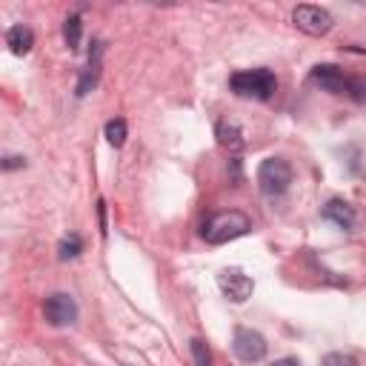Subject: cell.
<instances>
[{"mask_svg":"<svg viewBox=\"0 0 366 366\" xmlns=\"http://www.w3.org/2000/svg\"><path fill=\"white\" fill-rule=\"evenodd\" d=\"M229 89L246 100H269L277 92V77L269 69H246L229 77Z\"/></svg>","mask_w":366,"mask_h":366,"instance_id":"obj_1","label":"cell"},{"mask_svg":"<svg viewBox=\"0 0 366 366\" xmlns=\"http://www.w3.org/2000/svg\"><path fill=\"white\" fill-rule=\"evenodd\" d=\"M249 229H252V220H249L243 212L229 209V212L212 214V217L203 223V237H206V243L220 246V243H229V240L246 234Z\"/></svg>","mask_w":366,"mask_h":366,"instance_id":"obj_2","label":"cell"},{"mask_svg":"<svg viewBox=\"0 0 366 366\" xmlns=\"http://www.w3.org/2000/svg\"><path fill=\"white\" fill-rule=\"evenodd\" d=\"M289 183H292V166H289V160H283V157H266L260 163V169H257V186H260L263 194L277 197V194H283L289 189Z\"/></svg>","mask_w":366,"mask_h":366,"instance_id":"obj_3","label":"cell"},{"mask_svg":"<svg viewBox=\"0 0 366 366\" xmlns=\"http://www.w3.org/2000/svg\"><path fill=\"white\" fill-rule=\"evenodd\" d=\"M292 20H295V26H297L303 34H312V37H323V34H329L332 26H335V17H332L323 6H312V3L295 6Z\"/></svg>","mask_w":366,"mask_h":366,"instance_id":"obj_4","label":"cell"},{"mask_svg":"<svg viewBox=\"0 0 366 366\" xmlns=\"http://www.w3.org/2000/svg\"><path fill=\"white\" fill-rule=\"evenodd\" d=\"M232 349L234 355L243 360V363H257L266 357V337L249 326H237L234 329V340H232Z\"/></svg>","mask_w":366,"mask_h":366,"instance_id":"obj_5","label":"cell"},{"mask_svg":"<svg viewBox=\"0 0 366 366\" xmlns=\"http://www.w3.org/2000/svg\"><path fill=\"white\" fill-rule=\"evenodd\" d=\"M217 286L232 303H246L254 292V280L249 274H243L240 269H223L217 274Z\"/></svg>","mask_w":366,"mask_h":366,"instance_id":"obj_6","label":"cell"},{"mask_svg":"<svg viewBox=\"0 0 366 366\" xmlns=\"http://www.w3.org/2000/svg\"><path fill=\"white\" fill-rule=\"evenodd\" d=\"M43 315H46V320H49L51 326H71V323L77 320V303H74L71 295L54 292V295L46 297Z\"/></svg>","mask_w":366,"mask_h":366,"instance_id":"obj_7","label":"cell"},{"mask_svg":"<svg viewBox=\"0 0 366 366\" xmlns=\"http://www.w3.org/2000/svg\"><path fill=\"white\" fill-rule=\"evenodd\" d=\"M312 83H317V86H320L323 92H329V94H346L349 77H346L337 66H332V63H320V66L312 69Z\"/></svg>","mask_w":366,"mask_h":366,"instance_id":"obj_8","label":"cell"},{"mask_svg":"<svg viewBox=\"0 0 366 366\" xmlns=\"http://www.w3.org/2000/svg\"><path fill=\"white\" fill-rule=\"evenodd\" d=\"M323 220H329V223H335L337 229H343V232H352L355 229V209L346 203V200H340V197H332L326 206H323Z\"/></svg>","mask_w":366,"mask_h":366,"instance_id":"obj_9","label":"cell"},{"mask_svg":"<svg viewBox=\"0 0 366 366\" xmlns=\"http://www.w3.org/2000/svg\"><path fill=\"white\" fill-rule=\"evenodd\" d=\"M6 46L11 49V54H29L31 46H34V34H31V29L23 26V23L11 26V29L6 31Z\"/></svg>","mask_w":366,"mask_h":366,"instance_id":"obj_10","label":"cell"},{"mask_svg":"<svg viewBox=\"0 0 366 366\" xmlns=\"http://www.w3.org/2000/svg\"><path fill=\"white\" fill-rule=\"evenodd\" d=\"M214 134H217V140H220V146H226V149H232V152H237V149H243V132H240V126H237V120H220L217 123V129H214Z\"/></svg>","mask_w":366,"mask_h":366,"instance_id":"obj_11","label":"cell"},{"mask_svg":"<svg viewBox=\"0 0 366 366\" xmlns=\"http://www.w3.org/2000/svg\"><path fill=\"white\" fill-rule=\"evenodd\" d=\"M97 74H100V43H94V51L89 54V69L83 71V77H80V83H77V97H83L89 89H94Z\"/></svg>","mask_w":366,"mask_h":366,"instance_id":"obj_12","label":"cell"},{"mask_svg":"<svg viewBox=\"0 0 366 366\" xmlns=\"http://www.w3.org/2000/svg\"><path fill=\"white\" fill-rule=\"evenodd\" d=\"M80 31H83L80 14H69L66 23H63V37H66V46L69 49H77L80 46Z\"/></svg>","mask_w":366,"mask_h":366,"instance_id":"obj_13","label":"cell"},{"mask_svg":"<svg viewBox=\"0 0 366 366\" xmlns=\"http://www.w3.org/2000/svg\"><path fill=\"white\" fill-rule=\"evenodd\" d=\"M106 140H109V146H114V149H120V146L126 143V120H123V117H114V120L106 123Z\"/></svg>","mask_w":366,"mask_h":366,"instance_id":"obj_14","label":"cell"},{"mask_svg":"<svg viewBox=\"0 0 366 366\" xmlns=\"http://www.w3.org/2000/svg\"><path fill=\"white\" fill-rule=\"evenodd\" d=\"M80 252H83V240H80V234H69V237H63L60 246H57L60 260H71V257H77Z\"/></svg>","mask_w":366,"mask_h":366,"instance_id":"obj_15","label":"cell"},{"mask_svg":"<svg viewBox=\"0 0 366 366\" xmlns=\"http://www.w3.org/2000/svg\"><path fill=\"white\" fill-rule=\"evenodd\" d=\"M189 349H192V360H194V366H212V352H209L206 340L192 337V340H189Z\"/></svg>","mask_w":366,"mask_h":366,"instance_id":"obj_16","label":"cell"},{"mask_svg":"<svg viewBox=\"0 0 366 366\" xmlns=\"http://www.w3.org/2000/svg\"><path fill=\"white\" fill-rule=\"evenodd\" d=\"M346 97H352L355 103H366V80L363 77H349Z\"/></svg>","mask_w":366,"mask_h":366,"instance_id":"obj_17","label":"cell"},{"mask_svg":"<svg viewBox=\"0 0 366 366\" xmlns=\"http://www.w3.org/2000/svg\"><path fill=\"white\" fill-rule=\"evenodd\" d=\"M320 366H357V360L352 355H343V352H329L320 360Z\"/></svg>","mask_w":366,"mask_h":366,"instance_id":"obj_18","label":"cell"},{"mask_svg":"<svg viewBox=\"0 0 366 366\" xmlns=\"http://www.w3.org/2000/svg\"><path fill=\"white\" fill-rule=\"evenodd\" d=\"M20 166H26L23 157H6V160H3V169H6V172H9V169H20Z\"/></svg>","mask_w":366,"mask_h":366,"instance_id":"obj_19","label":"cell"},{"mask_svg":"<svg viewBox=\"0 0 366 366\" xmlns=\"http://www.w3.org/2000/svg\"><path fill=\"white\" fill-rule=\"evenodd\" d=\"M97 214H100V234L106 237V203L97 200Z\"/></svg>","mask_w":366,"mask_h":366,"instance_id":"obj_20","label":"cell"},{"mask_svg":"<svg viewBox=\"0 0 366 366\" xmlns=\"http://www.w3.org/2000/svg\"><path fill=\"white\" fill-rule=\"evenodd\" d=\"M272 366H300V360H297V357H280V360H274Z\"/></svg>","mask_w":366,"mask_h":366,"instance_id":"obj_21","label":"cell"}]
</instances>
